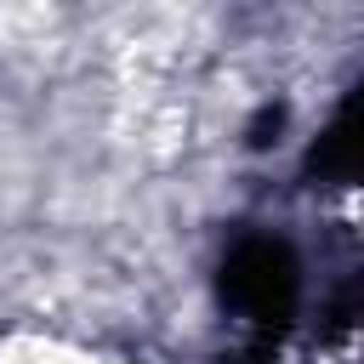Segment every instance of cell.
I'll list each match as a JSON object with an SVG mask.
<instances>
[{"mask_svg":"<svg viewBox=\"0 0 364 364\" xmlns=\"http://www.w3.org/2000/svg\"><path fill=\"white\" fill-rule=\"evenodd\" d=\"M228 296L250 313V318H279L296 296V267L290 250L279 239H245L228 256Z\"/></svg>","mask_w":364,"mask_h":364,"instance_id":"1","label":"cell"}]
</instances>
